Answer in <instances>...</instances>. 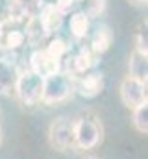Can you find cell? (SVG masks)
I'll use <instances>...</instances> for the list:
<instances>
[{"instance_id": "7a4b0ae2", "label": "cell", "mask_w": 148, "mask_h": 159, "mask_svg": "<svg viewBox=\"0 0 148 159\" xmlns=\"http://www.w3.org/2000/svg\"><path fill=\"white\" fill-rule=\"evenodd\" d=\"M102 141V124L93 117L74 120V148L91 150Z\"/></svg>"}, {"instance_id": "9c48e42d", "label": "cell", "mask_w": 148, "mask_h": 159, "mask_svg": "<svg viewBox=\"0 0 148 159\" xmlns=\"http://www.w3.org/2000/svg\"><path fill=\"white\" fill-rule=\"evenodd\" d=\"M63 17H65V13H63L56 4H46V6L43 7L41 15H39V20H41V24H43L44 32L50 35V34H54V32H58V30L61 28Z\"/></svg>"}, {"instance_id": "4fadbf2b", "label": "cell", "mask_w": 148, "mask_h": 159, "mask_svg": "<svg viewBox=\"0 0 148 159\" xmlns=\"http://www.w3.org/2000/svg\"><path fill=\"white\" fill-rule=\"evenodd\" d=\"M46 35H48V34L44 32V28H43L39 17H32V19L26 22V34H24V37L30 41L32 44H35V46L37 44H41Z\"/></svg>"}, {"instance_id": "7c38bea8", "label": "cell", "mask_w": 148, "mask_h": 159, "mask_svg": "<svg viewBox=\"0 0 148 159\" xmlns=\"http://www.w3.org/2000/svg\"><path fill=\"white\" fill-rule=\"evenodd\" d=\"M69 30H71V34H72L76 39L87 37V34H89V17L83 11H76L72 17H71Z\"/></svg>"}, {"instance_id": "d6986e66", "label": "cell", "mask_w": 148, "mask_h": 159, "mask_svg": "<svg viewBox=\"0 0 148 159\" xmlns=\"http://www.w3.org/2000/svg\"><path fill=\"white\" fill-rule=\"evenodd\" d=\"M7 54H9V52H7V50L2 46V43H0V61H7Z\"/></svg>"}, {"instance_id": "2e32d148", "label": "cell", "mask_w": 148, "mask_h": 159, "mask_svg": "<svg viewBox=\"0 0 148 159\" xmlns=\"http://www.w3.org/2000/svg\"><path fill=\"white\" fill-rule=\"evenodd\" d=\"M67 50H69V46H67V43L63 39H52L48 43V46H46V52L50 54V56H54L56 59H63V56L67 54Z\"/></svg>"}, {"instance_id": "e0dca14e", "label": "cell", "mask_w": 148, "mask_h": 159, "mask_svg": "<svg viewBox=\"0 0 148 159\" xmlns=\"http://www.w3.org/2000/svg\"><path fill=\"white\" fill-rule=\"evenodd\" d=\"M104 11H106V0H89L83 13H85L89 19H96V17H100Z\"/></svg>"}, {"instance_id": "ac0fdd59", "label": "cell", "mask_w": 148, "mask_h": 159, "mask_svg": "<svg viewBox=\"0 0 148 159\" xmlns=\"http://www.w3.org/2000/svg\"><path fill=\"white\" fill-rule=\"evenodd\" d=\"M74 2H76V0H58V2H56V6L65 13L69 7H72V6H74Z\"/></svg>"}, {"instance_id": "6da1fadb", "label": "cell", "mask_w": 148, "mask_h": 159, "mask_svg": "<svg viewBox=\"0 0 148 159\" xmlns=\"http://www.w3.org/2000/svg\"><path fill=\"white\" fill-rule=\"evenodd\" d=\"M74 91V80L67 76L63 70L43 80V94L41 102L44 104H59L65 102Z\"/></svg>"}, {"instance_id": "8992f818", "label": "cell", "mask_w": 148, "mask_h": 159, "mask_svg": "<svg viewBox=\"0 0 148 159\" xmlns=\"http://www.w3.org/2000/svg\"><path fill=\"white\" fill-rule=\"evenodd\" d=\"M30 67H32L34 74H37V76H41V78L44 80V78H48V76H52V74H56V72L61 70V61L56 59L54 56H50L46 52V48H43V50H35L32 54Z\"/></svg>"}, {"instance_id": "5b68a950", "label": "cell", "mask_w": 148, "mask_h": 159, "mask_svg": "<svg viewBox=\"0 0 148 159\" xmlns=\"http://www.w3.org/2000/svg\"><path fill=\"white\" fill-rule=\"evenodd\" d=\"M120 100L130 109H135L137 106L145 104L146 102V83L132 78V76H126L120 81Z\"/></svg>"}, {"instance_id": "ba28073f", "label": "cell", "mask_w": 148, "mask_h": 159, "mask_svg": "<svg viewBox=\"0 0 148 159\" xmlns=\"http://www.w3.org/2000/svg\"><path fill=\"white\" fill-rule=\"evenodd\" d=\"M19 78V69L13 61H0V94L9 96L15 93V85Z\"/></svg>"}, {"instance_id": "8fae6325", "label": "cell", "mask_w": 148, "mask_h": 159, "mask_svg": "<svg viewBox=\"0 0 148 159\" xmlns=\"http://www.w3.org/2000/svg\"><path fill=\"white\" fill-rule=\"evenodd\" d=\"M111 43H113V32H111V28L108 24H102V26L96 28V32H95V35L91 39V46L89 48L96 56H102V54H106L109 50Z\"/></svg>"}, {"instance_id": "44dd1931", "label": "cell", "mask_w": 148, "mask_h": 159, "mask_svg": "<svg viewBox=\"0 0 148 159\" xmlns=\"http://www.w3.org/2000/svg\"><path fill=\"white\" fill-rule=\"evenodd\" d=\"M85 159H98V157H85Z\"/></svg>"}, {"instance_id": "3957f363", "label": "cell", "mask_w": 148, "mask_h": 159, "mask_svg": "<svg viewBox=\"0 0 148 159\" xmlns=\"http://www.w3.org/2000/svg\"><path fill=\"white\" fill-rule=\"evenodd\" d=\"M15 94L24 106H35L41 102L43 94V78L34 74L32 70L19 72L17 85H15Z\"/></svg>"}, {"instance_id": "ffe728a7", "label": "cell", "mask_w": 148, "mask_h": 159, "mask_svg": "<svg viewBox=\"0 0 148 159\" xmlns=\"http://www.w3.org/2000/svg\"><path fill=\"white\" fill-rule=\"evenodd\" d=\"M130 4H133V6H146L148 0H128Z\"/></svg>"}, {"instance_id": "9a60e30c", "label": "cell", "mask_w": 148, "mask_h": 159, "mask_svg": "<svg viewBox=\"0 0 148 159\" xmlns=\"http://www.w3.org/2000/svg\"><path fill=\"white\" fill-rule=\"evenodd\" d=\"M24 41H26V37H24V34L21 30H7L4 34V37H2V46L9 52V50L21 48L24 44Z\"/></svg>"}, {"instance_id": "52a82bcc", "label": "cell", "mask_w": 148, "mask_h": 159, "mask_svg": "<svg viewBox=\"0 0 148 159\" xmlns=\"http://www.w3.org/2000/svg\"><path fill=\"white\" fill-rule=\"evenodd\" d=\"M74 89L83 98H96L104 89V78L98 72H89V74H85L78 80Z\"/></svg>"}, {"instance_id": "30bf717a", "label": "cell", "mask_w": 148, "mask_h": 159, "mask_svg": "<svg viewBox=\"0 0 148 159\" xmlns=\"http://www.w3.org/2000/svg\"><path fill=\"white\" fill-rule=\"evenodd\" d=\"M128 76L135 80H141L146 83V76H148V61H146V54L133 50L128 61Z\"/></svg>"}, {"instance_id": "277c9868", "label": "cell", "mask_w": 148, "mask_h": 159, "mask_svg": "<svg viewBox=\"0 0 148 159\" xmlns=\"http://www.w3.org/2000/svg\"><path fill=\"white\" fill-rule=\"evenodd\" d=\"M48 141L56 150H71L74 148V120L59 117L48 128Z\"/></svg>"}, {"instance_id": "5bb4252c", "label": "cell", "mask_w": 148, "mask_h": 159, "mask_svg": "<svg viewBox=\"0 0 148 159\" xmlns=\"http://www.w3.org/2000/svg\"><path fill=\"white\" fill-rule=\"evenodd\" d=\"M133 128L143 135L148 133V102L133 109Z\"/></svg>"}]
</instances>
